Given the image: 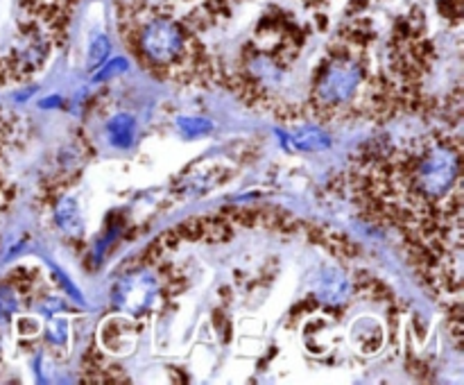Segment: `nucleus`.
<instances>
[{
	"label": "nucleus",
	"mask_w": 464,
	"mask_h": 385,
	"mask_svg": "<svg viewBox=\"0 0 464 385\" xmlns=\"http://www.w3.org/2000/svg\"><path fill=\"white\" fill-rule=\"evenodd\" d=\"M179 130L184 131L186 136H199V134H207L208 130H211V125H208L207 120H202V118H181L179 120Z\"/></svg>",
	"instance_id": "11"
},
{
	"label": "nucleus",
	"mask_w": 464,
	"mask_h": 385,
	"mask_svg": "<svg viewBox=\"0 0 464 385\" xmlns=\"http://www.w3.org/2000/svg\"><path fill=\"white\" fill-rule=\"evenodd\" d=\"M127 68V62L125 59H116V62H111L109 63V68H104L102 72H100V80H102V77H111V75H116V72H121V71H125Z\"/></svg>",
	"instance_id": "14"
},
{
	"label": "nucleus",
	"mask_w": 464,
	"mask_h": 385,
	"mask_svg": "<svg viewBox=\"0 0 464 385\" xmlns=\"http://www.w3.org/2000/svg\"><path fill=\"white\" fill-rule=\"evenodd\" d=\"M365 340H370V353L381 347V329L374 324V322H370V331H362L361 326L353 329V342L358 344V349H361V344L365 342Z\"/></svg>",
	"instance_id": "9"
},
{
	"label": "nucleus",
	"mask_w": 464,
	"mask_h": 385,
	"mask_svg": "<svg viewBox=\"0 0 464 385\" xmlns=\"http://www.w3.org/2000/svg\"><path fill=\"white\" fill-rule=\"evenodd\" d=\"M140 45L154 62L168 63L179 57L181 48H184V36L172 23L154 21L140 34Z\"/></svg>",
	"instance_id": "2"
},
{
	"label": "nucleus",
	"mask_w": 464,
	"mask_h": 385,
	"mask_svg": "<svg viewBox=\"0 0 464 385\" xmlns=\"http://www.w3.org/2000/svg\"><path fill=\"white\" fill-rule=\"evenodd\" d=\"M107 131L111 143L125 148V145L131 143V136H134V120H131L130 116H118L109 122Z\"/></svg>",
	"instance_id": "6"
},
{
	"label": "nucleus",
	"mask_w": 464,
	"mask_h": 385,
	"mask_svg": "<svg viewBox=\"0 0 464 385\" xmlns=\"http://www.w3.org/2000/svg\"><path fill=\"white\" fill-rule=\"evenodd\" d=\"M57 222L63 231H71V234L80 231L82 217L80 211H77V204L72 202V199H62V202H59Z\"/></svg>",
	"instance_id": "7"
},
{
	"label": "nucleus",
	"mask_w": 464,
	"mask_h": 385,
	"mask_svg": "<svg viewBox=\"0 0 464 385\" xmlns=\"http://www.w3.org/2000/svg\"><path fill=\"white\" fill-rule=\"evenodd\" d=\"M48 340L54 344V347H62L68 340V320L63 317H54L48 326Z\"/></svg>",
	"instance_id": "10"
},
{
	"label": "nucleus",
	"mask_w": 464,
	"mask_h": 385,
	"mask_svg": "<svg viewBox=\"0 0 464 385\" xmlns=\"http://www.w3.org/2000/svg\"><path fill=\"white\" fill-rule=\"evenodd\" d=\"M109 53V41L104 36H98L91 45V53H89V68H98L102 63V59L107 57Z\"/></svg>",
	"instance_id": "13"
},
{
	"label": "nucleus",
	"mask_w": 464,
	"mask_h": 385,
	"mask_svg": "<svg viewBox=\"0 0 464 385\" xmlns=\"http://www.w3.org/2000/svg\"><path fill=\"white\" fill-rule=\"evenodd\" d=\"M14 311H16V294H14L12 288L3 285V288H0V322L12 317Z\"/></svg>",
	"instance_id": "12"
},
{
	"label": "nucleus",
	"mask_w": 464,
	"mask_h": 385,
	"mask_svg": "<svg viewBox=\"0 0 464 385\" xmlns=\"http://www.w3.org/2000/svg\"><path fill=\"white\" fill-rule=\"evenodd\" d=\"M458 172V157L447 148H438L424 159L420 166L417 179H420V188L426 195H442L444 190L451 186Z\"/></svg>",
	"instance_id": "1"
},
{
	"label": "nucleus",
	"mask_w": 464,
	"mask_h": 385,
	"mask_svg": "<svg viewBox=\"0 0 464 385\" xmlns=\"http://www.w3.org/2000/svg\"><path fill=\"white\" fill-rule=\"evenodd\" d=\"M349 284L344 281V276H340L338 272H326L322 276V284H320V297L326 299V302H343L344 294H347Z\"/></svg>",
	"instance_id": "5"
},
{
	"label": "nucleus",
	"mask_w": 464,
	"mask_h": 385,
	"mask_svg": "<svg viewBox=\"0 0 464 385\" xmlns=\"http://www.w3.org/2000/svg\"><path fill=\"white\" fill-rule=\"evenodd\" d=\"M358 82V68L349 66V63H335L329 71L324 72L320 82V98L324 102L335 104L344 102L347 98H352V93L356 91Z\"/></svg>",
	"instance_id": "3"
},
{
	"label": "nucleus",
	"mask_w": 464,
	"mask_h": 385,
	"mask_svg": "<svg viewBox=\"0 0 464 385\" xmlns=\"http://www.w3.org/2000/svg\"><path fill=\"white\" fill-rule=\"evenodd\" d=\"M295 143H297V148H302V149H320V148H326V145H329V140H326V136L322 134V131L304 130L302 134H297Z\"/></svg>",
	"instance_id": "8"
},
{
	"label": "nucleus",
	"mask_w": 464,
	"mask_h": 385,
	"mask_svg": "<svg viewBox=\"0 0 464 385\" xmlns=\"http://www.w3.org/2000/svg\"><path fill=\"white\" fill-rule=\"evenodd\" d=\"M150 297H152V281H150L148 276L136 274L134 279L122 281L116 288L118 303H122L125 308H131V311L143 306Z\"/></svg>",
	"instance_id": "4"
}]
</instances>
